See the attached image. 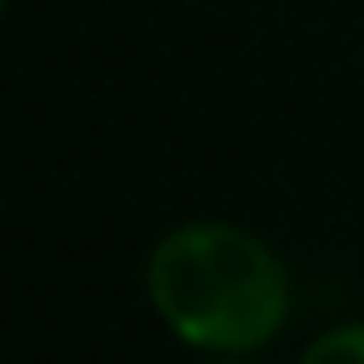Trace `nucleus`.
<instances>
[{
  "label": "nucleus",
  "instance_id": "1",
  "mask_svg": "<svg viewBox=\"0 0 364 364\" xmlns=\"http://www.w3.org/2000/svg\"><path fill=\"white\" fill-rule=\"evenodd\" d=\"M150 304L195 349L245 354L279 334L289 274L279 255L235 225H185L150 255Z\"/></svg>",
  "mask_w": 364,
  "mask_h": 364
},
{
  "label": "nucleus",
  "instance_id": "2",
  "mask_svg": "<svg viewBox=\"0 0 364 364\" xmlns=\"http://www.w3.org/2000/svg\"><path fill=\"white\" fill-rule=\"evenodd\" d=\"M299 364H364V324H344V329H329L319 334Z\"/></svg>",
  "mask_w": 364,
  "mask_h": 364
},
{
  "label": "nucleus",
  "instance_id": "3",
  "mask_svg": "<svg viewBox=\"0 0 364 364\" xmlns=\"http://www.w3.org/2000/svg\"><path fill=\"white\" fill-rule=\"evenodd\" d=\"M0 6H6V0H0Z\"/></svg>",
  "mask_w": 364,
  "mask_h": 364
}]
</instances>
